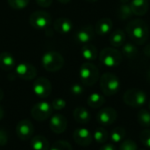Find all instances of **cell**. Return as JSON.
<instances>
[{
    "instance_id": "6da1fadb",
    "label": "cell",
    "mask_w": 150,
    "mask_h": 150,
    "mask_svg": "<svg viewBox=\"0 0 150 150\" xmlns=\"http://www.w3.org/2000/svg\"><path fill=\"white\" fill-rule=\"evenodd\" d=\"M126 32L132 41L140 46L145 44L149 37V25L142 18L133 19L128 22L126 26Z\"/></svg>"
},
{
    "instance_id": "7a4b0ae2",
    "label": "cell",
    "mask_w": 150,
    "mask_h": 150,
    "mask_svg": "<svg viewBox=\"0 0 150 150\" xmlns=\"http://www.w3.org/2000/svg\"><path fill=\"white\" fill-rule=\"evenodd\" d=\"M79 76L83 85L92 86L99 79V70L96 65L87 62L81 65L79 69Z\"/></svg>"
},
{
    "instance_id": "3957f363",
    "label": "cell",
    "mask_w": 150,
    "mask_h": 150,
    "mask_svg": "<svg viewBox=\"0 0 150 150\" xmlns=\"http://www.w3.org/2000/svg\"><path fill=\"white\" fill-rule=\"evenodd\" d=\"M100 89L105 96L115 95L120 88V82L119 77L111 72H106L102 75L99 80Z\"/></svg>"
},
{
    "instance_id": "277c9868",
    "label": "cell",
    "mask_w": 150,
    "mask_h": 150,
    "mask_svg": "<svg viewBox=\"0 0 150 150\" xmlns=\"http://www.w3.org/2000/svg\"><path fill=\"white\" fill-rule=\"evenodd\" d=\"M42 67L48 72L59 71L64 65V58L56 51H48L41 57Z\"/></svg>"
},
{
    "instance_id": "5b68a950",
    "label": "cell",
    "mask_w": 150,
    "mask_h": 150,
    "mask_svg": "<svg viewBox=\"0 0 150 150\" xmlns=\"http://www.w3.org/2000/svg\"><path fill=\"white\" fill-rule=\"evenodd\" d=\"M123 60V55L115 47H105L99 54L100 62L107 68H115L119 66Z\"/></svg>"
},
{
    "instance_id": "8992f818",
    "label": "cell",
    "mask_w": 150,
    "mask_h": 150,
    "mask_svg": "<svg viewBox=\"0 0 150 150\" xmlns=\"http://www.w3.org/2000/svg\"><path fill=\"white\" fill-rule=\"evenodd\" d=\"M123 100L128 106L140 108L145 105L147 101V95L140 89H129L124 93Z\"/></svg>"
},
{
    "instance_id": "52a82bcc",
    "label": "cell",
    "mask_w": 150,
    "mask_h": 150,
    "mask_svg": "<svg viewBox=\"0 0 150 150\" xmlns=\"http://www.w3.org/2000/svg\"><path fill=\"white\" fill-rule=\"evenodd\" d=\"M53 107L52 105L46 102L41 101L35 104L31 109L32 117L37 121H44L49 119L53 114Z\"/></svg>"
},
{
    "instance_id": "ba28073f",
    "label": "cell",
    "mask_w": 150,
    "mask_h": 150,
    "mask_svg": "<svg viewBox=\"0 0 150 150\" xmlns=\"http://www.w3.org/2000/svg\"><path fill=\"white\" fill-rule=\"evenodd\" d=\"M51 23V15L45 11H37L29 16V24L35 29H47Z\"/></svg>"
},
{
    "instance_id": "9c48e42d",
    "label": "cell",
    "mask_w": 150,
    "mask_h": 150,
    "mask_svg": "<svg viewBox=\"0 0 150 150\" xmlns=\"http://www.w3.org/2000/svg\"><path fill=\"white\" fill-rule=\"evenodd\" d=\"M33 91L34 94L40 98H47L52 91V85L48 79L45 77H39L35 79L33 84Z\"/></svg>"
},
{
    "instance_id": "30bf717a",
    "label": "cell",
    "mask_w": 150,
    "mask_h": 150,
    "mask_svg": "<svg viewBox=\"0 0 150 150\" xmlns=\"http://www.w3.org/2000/svg\"><path fill=\"white\" fill-rule=\"evenodd\" d=\"M118 118L117 111L112 107H105L101 109L97 114L98 122L105 127L112 125Z\"/></svg>"
},
{
    "instance_id": "8fae6325",
    "label": "cell",
    "mask_w": 150,
    "mask_h": 150,
    "mask_svg": "<svg viewBox=\"0 0 150 150\" xmlns=\"http://www.w3.org/2000/svg\"><path fill=\"white\" fill-rule=\"evenodd\" d=\"M15 74L18 77L25 81H29L35 78L37 76V70L33 65L27 62H22L16 67Z\"/></svg>"
},
{
    "instance_id": "7c38bea8",
    "label": "cell",
    "mask_w": 150,
    "mask_h": 150,
    "mask_svg": "<svg viewBox=\"0 0 150 150\" xmlns=\"http://www.w3.org/2000/svg\"><path fill=\"white\" fill-rule=\"evenodd\" d=\"M34 127L33 123L28 120H23L17 124L16 134L22 141H27L33 137Z\"/></svg>"
},
{
    "instance_id": "4fadbf2b",
    "label": "cell",
    "mask_w": 150,
    "mask_h": 150,
    "mask_svg": "<svg viewBox=\"0 0 150 150\" xmlns=\"http://www.w3.org/2000/svg\"><path fill=\"white\" fill-rule=\"evenodd\" d=\"M73 139L77 145L82 147H88L92 143L93 135L87 128L80 127L74 131Z\"/></svg>"
},
{
    "instance_id": "5bb4252c",
    "label": "cell",
    "mask_w": 150,
    "mask_h": 150,
    "mask_svg": "<svg viewBox=\"0 0 150 150\" xmlns=\"http://www.w3.org/2000/svg\"><path fill=\"white\" fill-rule=\"evenodd\" d=\"M67 127H68L67 119L62 114L57 113V114L51 116L49 127L53 133L57 134H62L67 129Z\"/></svg>"
},
{
    "instance_id": "9a60e30c",
    "label": "cell",
    "mask_w": 150,
    "mask_h": 150,
    "mask_svg": "<svg viewBox=\"0 0 150 150\" xmlns=\"http://www.w3.org/2000/svg\"><path fill=\"white\" fill-rule=\"evenodd\" d=\"M95 35L94 28L91 25H84L77 30V32L75 34V39L78 43L81 44H87L90 43Z\"/></svg>"
},
{
    "instance_id": "2e32d148",
    "label": "cell",
    "mask_w": 150,
    "mask_h": 150,
    "mask_svg": "<svg viewBox=\"0 0 150 150\" xmlns=\"http://www.w3.org/2000/svg\"><path fill=\"white\" fill-rule=\"evenodd\" d=\"M113 27V23L111 18H103L97 21L95 25V32L98 35L105 36L112 31Z\"/></svg>"
},
{
    "instance_id": "e0dca14e",
    "label": "cell",
    "mask_w": 150,
    "mask_h": 150,
    "mask_svg": "<svg viewBox=\"0 0 150 150\" xmlns=\"http://www.w3.org/2000/svg\"><path fill=\"white\" fill-rule=\"evenodd\" d=\"M54 28L60 34H68L73 28V23L67 18H59L54 22Z\"/></svg>"
},
{
    "instance_id": "ac0fdd59",
    "label": "cell",
    "mask_w": 150,
    "mask_h": 150,
    "mask_svg": "<svg viewBox=\"0 0 150 150\" xmlns=\"http://www.w3.org/2000/svg\"><path fill=\"white\" fill-rule=\"evenodd\" d=\"M130 6L134 15L144 16L149 11V0H131Z\"/></svg>"
},
{
    "instance_id": "d6986e66",
    "label": "cell",
    "mask_w": 150,
    "mask_h": 150,
    "mask_svg": "<svg viewBox=\"0 0 150 150\" xmlns=\"http://www.w3.org/2000/svg\"><path fill=\"white\" fill-rule=\"evenodd\" d=\"M73 118L77 123L82 124V125H85V124H88L90 122L91 116L90 112L85 107L79 106L74 110Z\"/></svg>"
},
{
    "instance_id": "ffe728a7",
    "label": "cell",
    "mask_w": 150,
    "mask_h": 150,
    "mask_svg": "<svg viewBox=\"0 0 150 150\" xmlns=\"http://www.w3.org/2000/svg\"><path fill=\"white\" fill-rule=\"evenodd\" d=\"M110 44L113 47H120L124 45L126 41V34L122 29H116L114 30L109 37Z\"/></svg>"
},
{
    "instance_id": "44dd1931",
    "label": "cell",
    "mask_w": 150,
    "mask_h": 150,
    "mask_svg": "<svg viewBox=\"0 0 150 150\" xmlns=\"http://www.w3.org/2000/svg\"><path fill=\"white\" fill-rule=\"evenodd\" d=\"M15 59L10 53L3 52L0 54V68L3 70L10 71L15 68Z\"/></svg>"
},
{
    "instance_id": "7402d4cb",
    "label": "cell",
    "mask_w": 150,
    "mask_h": 150,
    "mask_svg": "<svg viewBox=\"0 0 150 150\" xmlns=\"http://www.w3.org/2000/svg\"><path fill=\"white\" fill-rule=\"evenodd\" d=\"M81 54H82L83 57L85 60H87L88 62H92V61L96 60L98 57L97 47L91 43H87V44H84L83 46L82 50H81Z\"/></svg>"
},
{
    "instance_id": "603a6c76",
    "label": "cell",
    "mask_w": 150,
    "mask_h": 150,
    "mask_svg": "<svg viewBox=\"0 0 150 150\" xmlns=\"http://www.w3.org/2000/svg\"><path fill=\"white\" fill-rule=\"evenodd\" d=\"M31 147L33 150H48L50 146L46 137L42 135H36L31 140Z\"/></svg>"
},
{
    "instance_id": "cb8c5ba5",
    "label": "cell",
    "mask_w": 150,
    "mask_h": 150,
    "mask_svg": "<svg viewBox=\"0 0 150 150\" xmlns=\"http://www.w3.org/2000/svg\"><path fill=\"white\" fill-rule=\"evenodd\" d=\"M122 55L127 59H134L139 54L138 48L134 42H125L122 46Z\"/></svg>"
},
{
    "instance_id": "d4e9b609",
    "label": "cell",
    "mask_w": 150,
    "mask_h": 150,
    "mask_svg": "<svg viewBox=\"0 0 150 150\" xmlns=\"http://www.w3.org/2000/svg\"><path fill=\"white\" fill-rule=\"evenodd\" d=\"M105 103V97L99 93H97V92L91 93L87 98L88 105L93 109H97V108L101 107Z\"/></svg>"
},
{
    "instance_id": "484cf974",
    "label": "cell",
    "mask_w": 150,
    "mask_h": 150,
    "mask_svg": "<svg viewBox=\"0 0 150 150\" xmlns=\"http://www.w3.org/2000/svg\"><path fill=\"white\" fill-rule=\"evenodd\" d=\"M126 137V130L123 127H117L113 128L110 133V139L112 143H120Z\"/></svg>"
},
{
    "instance_id": "4316f807",
    "label": "cell",
    "mask_w": 150,
    "mask_h": 150,
    "mask_svg": "<svg viewBox=\"0 0 150 150\" xmlns=\"http://www.w3.org/2000/svg\"><path fill=\"white\" fill-rule=\"evenodd\" d=\"M117 15L118 17L120 18V19H123V20H127V19H129L133 15V11H132V9H131V6H130V4H121L120 5V7L118 8V11H117Z\"/></svg>"
},
{
    "instance_id": "83f0119b",
    "label": "cell",
    "mask_w": 150,
    "mask_h": 150,
    "mask_svg": "<svg viewBox=\"0 0 150 150\" xmlns=\"http://www.w3.org/2000/svg\"><path fill=\"white\" fill-rule=\"evenodd\" d=\"M93 139L99 144H104L107 142L109 139V134L108 132L103 128V127H98L94 134H93Z\"/></svg>"
},
{
    "instance_id": "f1b7e54d",
    "label": "cell",
    "mask_w": 150,
    "mask_h": 150,
    "mask_svg": "<svg viewBox=\"0 0 150 150\" xmlns=\"http://www.w3.org/2000/svg\"><path fill=\"white\" fill-rule=\"evenodd\" d=\"M139 124L143 127H150V112L146 109H141L137 115Z\"/></svg>"
},
{
    "instance_id": "f546056e",
    "label": "cell",
    "mask_w": 150,
    "mask_h": 150,
    "mask_svg": "<svg viewBox=\"0 0 150 150\" xmlns=\"http://www.w3.org/2000/svg\"><path fill=\"white\" fill-rule=\"evenodd\" d=\"M30 0H7L8 4L15 10H23L29 4Z\"/></svg>"
},
{
    "instance_id": "4dcf8cb0",
    "label": "cell",
    "mask_w": 150,
    "mask_h": 150,
    "mask_svg": "<svg viewBox=\"0 0 150 150\" xmlns=\"http://www.w3.org/2000/svg\"><path fill=\"white\" fill-rule=\"evenodd\" d=\"M49 150H73V149L68 142L57 141L51 146Z\"/></svg>"
},
{
    "instance_id": "1f68e13d",
    "label": "cell",
    "mask_w": 150,
    "mask_h": 150,
    "mask_svg": "<svg viewBox=\"0 0 150 150\" xmlns=\"http://www.w3.org/2000/svg\"><path fill=\"white\" fill-rule=\"evenodd\" d=\"M120 144V150H138L137 144L133 140H124Z\"/></svg>"
},
{
    "instance_id": "d6a6232c",
    "label": "cell",
    "mask_w": 150,
    "mask_h": 150,
    "mask_svg": "<svg viewBox=\"0 0 150 150\" xmlns=\"http://www.w3.org/2000/svg\"><path fill=\"white\" fill-rule=\"evenodd\" d=\"M140 141L145 147L150 149V129H145L141 133Z\"/></svg>"
},
{
    "instance_id": "836d02e7",
    "label": "cell",
    "mask_w": 150,
    "mask_h": 150,
    "mask_svg": "<svg viewBox=\"0 0 150 150\" xmlns=\"http://www.w3.org/2000/svg\"><path fill=\"white\" fill-rule=\"evenodd\" d=\"M70 92L72 93L73 96L78 97V96H81L84 92V88L80 83H74L70 87Z\"/></svg>"
},
{
    "instance_id": "e575fe53",
    "label": "cell",
    "mask_w": 150,
    "mask_h": 150,
    "mask_svg": "<svg viewBox=\"0 0 150 150\" xmlns=\"http://www.w3.org/2000/svg\"><path fill=\"white\" fill-rule=\"evenodd\" d=\"M51 105H52L53 109L57 110V111H61L63 108H65V106H66V101L64 99H62V98H55V99L53 100Z\"/></svg>"
},
{
    "instance_id": "d590c367",
    "label": "cell",
    "mask_w": 150,
    "mask_h": 150,
    "mask_svg": "<svg viewBox=\"0 0 150 150\" xmlns=\"http://www.w3.org/2000/svg\"><path fill=\"white\" fill-rule=\"evenodd\" d=\"M9 140V134L8 132L4 129L0 128V146H5Z\"/></svg>"
},
{
    "instance_id": "8d00e7d4",
    "label": "cell",
    "mask_w": 150,
    "mask_h": 150,
    "mask_svg": "<svg viewBox=\"0 0 150 150\" xmlns=\"http://www.w3.org/2000/svg\"><path fill=\"white\" fill-rule=\"evenodd\" d=\"M35 2L39 6L47 8V7H49L52 4L53 0H35Z\"/></svg>"
},
{
    "instance_id": "74e56055",
    "label": "cell",
    "mask_w": 150,
    "mask_h": 150,
    "mask_svg": "<svg viewBox=\"0 0 150 150\" xmlns=\"http://www.w3.org/2000/svg\"><path fill=\"white\" fill-rule=\"evenodd\" d=\"M99 150H117L113 143H104V145L100 148Z\"/></svg>"
},
{
    "instance_id": "f35d334b",
    "label": "cell",
    "mask_w": 150,
    "mask_h": 150,
    "mask_svg": "<svg viewBox=\"0 0 150 150\" xmlns=\"http://www.w3.org/2000/svg\"><path fill=\"white\" fill-rule=\"evenodd\" d=\"M143 53H144V54H145L147 57L150 58V43L147 44V45L145 46V47H144V49H143Z\"/></svg>"
},
{
    "instance_id": "ab89813d",
    "label": "cell",
    "mask_w": 150,
    "mask_h": 150,
    "mask_svg": "<svg viewBox=\"0 0 150 150\" xmlns=\"http://www.w3.org/2000/svg\"><path fill=\"white\" fill-rule=\"evenodd\" d=\"M4 116V111L3 107H2V106H0V120H3Z\"/></svg>"
},
{
    "instance_id": "60d3db41",
    "label": "cell",
    "mask_w": 150,
    "mask_h": 150,
    "mask_svg": "<svg viewBox=\"0 0 150 150\" xmlns=\"http://www.w3.org/2000/svg\"><path fill=\"white\" fill-rule=\"evenodd\" d=\"M3 98H4V91L2 89H0V102L3 100Z\"/></svg>"
},
{
    "instance_id": "b9f144b4",
    "label": "cell",
    "mask_w": 150,
    "mask_h": 150,
    "mask_svg": "<svg viewBox=\"0 0 150 150\" xmlns=\"http://www.w3.org/2000/svg\"><path fill=\"white\" fill-rule=\"evenodd\" d=\"M58 2H60V3H62V4H68V3H69L71 0H57Z\"/></svg>"
},
{
    "instance_id": "7bdbcfd3",
    "label": "cell",
    "mask_w": 150,
    "mask_h": 150,
    "mask_svg": "<svg viewBox=\"0 0 150 150\" xmlns=\"http://www.w3.org/2000/svg\"><path fill=\"white\" fill-rule=\"evenodd\" d=\"M147 78H148L149 82L150 83V66H149V71H148V73H147Z\"/></svg>"
},
{
    "instance_id": "ee69618b",
    "label": "cell",
    "mask_w": 150,
    "mask_h": 150,
    "mask_svg": "<svg viewBox=\"0 0 150 150\" xmlns=\"http://www.w3.org/2000/svg\"><path fill=\"white\" fill-rule=\"evenodd\" d=\"M85 1H87V2H89V3H95V2H97L98 0H85Z\"/></svg>"
},
{
    "instance_id": "f6af8a7d",
    "label": "cell",
    "mask_w": 150,
    "mask_h": 150,
    "mask_svg": "<svg viewBox=\"0 0 150 150\" xmlns=\"http://www.w3.org/2000/svg\"><path fill=\"white\" fill-rule=\"evenodd\" d=\"M149 110H150V100H149Z\"/></svg>"
},
{
    "instance_id": "bcb514c9",
    "label": "cell",
    "mask_w": 150,
    "mask_h": 150,
    "mask_svg": "<svg viewBox=\"0 0 150 150\" xmlns=\"http://www.w3.org/2000/svg\"><path fill=\"white\" fill-rule=\"evenodd\" d=\"M140 150H147V149H140Z\"/></svg>"
}]
</instances>
